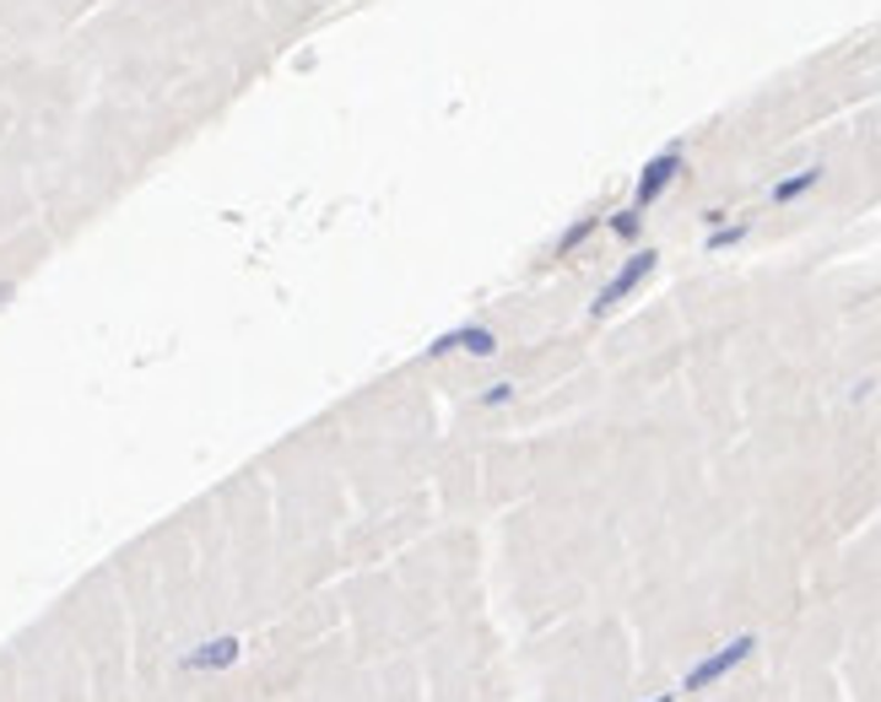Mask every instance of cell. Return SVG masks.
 <instances>
[{
	"label": "cell",
	"mask_w": 881,
	"mask_h": 702,
	"mask_svg": "<svg viewBox=\"0 0 881 702\" xmlns=\"http://www.w3.org/2000/svg\"><path fill=\"white\" fill-rule=\"evenodd\" d=\"M655 265H660V248H632L628 260L617 265V276H611L606 287L595 292V303H589V319H606L611 308H622V303H628L632 292L644 287L649 276H655Z\"/></svg>",
	"instance_id": "cell-1"
},
{
	"label": "cell",
	"mask_w": 881,
	"mask_h": 702,
	"mask_svg": "<svg viewBox=\"0 0 881 702\" xmlns=\"http://www.w3.org/2000/svg\"><path fill=\"white\" fill-rule=\"evenodd\" d=\"M752 649H757V632H736L730 643H719L713 654H703V660L681 675V692H709V686H719L730 670H741V664L752 660Z\"/></svg>",
	"instance_id": "cell-2"
},
{
	"label": "cell",
	"mask_w": 881,
	"mask_h": 702,
	"mask_svg": "<svg viewBox=\"0 0 881 702\" xmlns=\"http://www.w3.org/2000/svg\"><path fill=\"white\" fill-rule=\"evenodd\" d=\"M681 173H687V146H681V141H671L666 152H655L649 163L638 167V179H632V206L649 211L660 195H666V190H671L676 179H681Z\"/></svg>",
	"instance_id": "cell-3"
},
{
	"label": "cell",
	"mask_w": 881,
	"mask_h": 702,
	"mask_svg": "<svg viewBox=\"0 0 881 702\" xmlns=\"http://www.w3.org/2000/svg\"><path fill=\"white\" fill-rule=\"evenodd\" d=\"M233 664H244V638H239V632H216V638H206V643H195V649L179 654V670H184V675H222V670H233Z\"/></svg>",
	"instance_id": "cell-4"
},
{
	"label": "cell",
	"mask_w": 881,
	"mask_h": 702,
	"mask_svg": "<svg viewBox=\"0 0 881 702\" xmlns=\"http://www.w3.org/2000/svg\"><path fill=\"white\" fill-rule=\"evenodd\" d=\"M498 330L493 325H482V319H470V325H455V330L433 335L427 340V363H438V357H455V352H465V357H498Z\"/></svg>",
	"instance_id": "cell-5"
},
{
	"label": "cell",
	"mask_w": 881,
	"mask_h": 702,
	"mask_svg": "<svg viewBox=\"0 0 881 702\" xmlns=\"http://www.w3.org/2000/svg\"><path fill=\"white\" fill-rule=\"evenodd\" d=\"M822 173H828L822 163H806V167H796V173H784V179H773L768 201H773V206H796V201H806V195L822 184Z\"/></svg>",
	"instance_id": "cell-6"
},
{
	"label": "cell",
	"mask_w": 881,
	"mask_h": 702,
	"mask_svg": "<svg viewBox=\"0 0 881 702\" xmlns=\"http://www.w3.org/2000/svg\"><path fill=\"white\" fill-rule=\"evenodd\" d=\"M595 227H600V216H579V222H574V227H568L557 244H551V260H568V254H579V248L595 238Z\"/></svg>",
	"instance_id": "cell-7"
},
{
	"label": "cell",
	"mask_w": 881,
	"mask_h": 702,
	"mask_svg": "<svg viewBox=\"0 0 881 702\" xmlns=\"http://www.w3.org/2000/svg\"><path fill=\"white\" fill-rule=\"evenodd\" d=\"M606 233H611V238H622V244H638V238H644V211H638V206L611 211V216H606Z\"/></svg>",
	"instance_id": "cell-8"
},
{
	"label": "cell",
	"mask_w": 881,
	"mask_h": 702,
	"mask_svg": "<svg viewBox=\"0 0 881 702\" xmlns=\"http://www.w3.org/2000/svg\"><path fill=\"white\" fill-rule=\"evenodd\" d=\"M747 233H752V222H713L709 238H703V248H709V254H719V248H736Z\"/></svg>",
	"instance_id": "cell-9"
},
{
	"label": "cell",
	"mask_w": 881,
	"mask_h": 702,
	"mask_svg": "<svg viewBox=\"0 0 881 702\" xmlns=\"http://www.w3.org/2000/svg\"><path fill=\"white\" fill-rule=\"evenodd\" d=\"M514 395H519V384H514V378H498V384H487V389L476 395V406H487V411H498V406H508Z\"/></svg>",
	"instance_id": "cell-10"
},
{
	"label": "cell",
	"mask_w": 881,
	"mask_h": 702,
	"mask_svg": "<svg viewBox=\"0 0 881 702\" xmlns=\"http://www.w3.org/2000/svg\"><path fill=\"white\" fill-rule=\"evenodd\" d=\"M11 297H17V282H11V276H0V308H6Z\"/></svg>",
	"instance_id": "cell-11"
},
{
	"label": "cell",
	"mask_w": 881,
	"mask_h": 702,
	"mask_svg": "<svg viewBox=\"0 0 881 702\" xmlns=\"http://www.w3.org/2000/svg\"><path fill=\"white\" fill-rule=\"evenodd\" d=\"M649 702H676V692H660V698H649Z\"/></svg>",
	"instance_id": "cell-12"
}]
</instances>
